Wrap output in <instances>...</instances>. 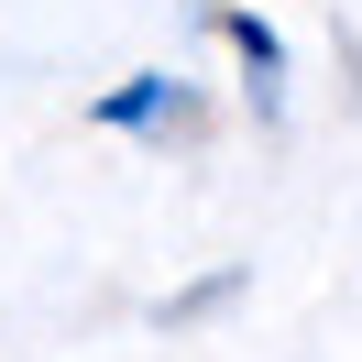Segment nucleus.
Instances as JSON below:
<instances>
[{
	"mask_svg": "<svg viewBox=\"0 0 362 362\" xmlns=\"http://www.w3.org/2000/svg\"><path fill=\"white\" fill-rule=\"evenodd\" d=\"M99 132H132V143H187V132H198V99H187V77H121V88L110 99H99Z\"/></svg>",
	"mask_w": 362,
	"mask_h": 362,
	"instance_id": "f257e3e1",
	"label": "nucleus"
},
{
	"mask_svg": "<svg viewBox=\"0 0 362 362\" xmlns=\"http://www.w3.org/2000/svg\"><path fill=\"white\" fill-rule=\"evenodd\" d=\"M209 23H220V45L242 55L252 110H274V88H286V33H274V23H252V11H209Z\"/></svg>",
	"mask_w": 362,
	"mask_h": 362,
	"instance_id": "f03ea898",
	"label": "nucleus"
},
{
	"mask_svg": "<svg viewBox=\"0 0 362 362\" xmlns=\"http://www.w3.org/2000/svg\"><path fill=\"white\" fill-rule=\"evenodd\" d=\"M230 286H242V274H209V286H187V296H165V318H209V308H230Z\"/></svg>",
	"mask_w": 362,
	"mask_h": 362,
	"instance_id": "7ed1b4c3",
	"label": "nucleus"
}]
</instances>
